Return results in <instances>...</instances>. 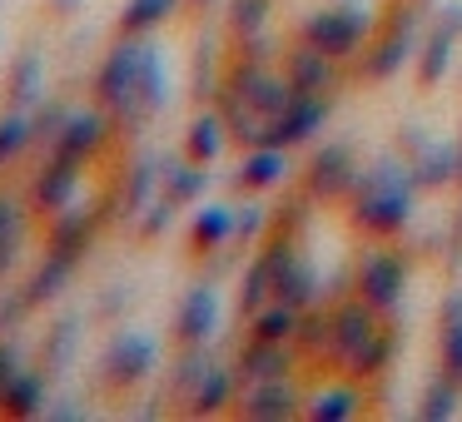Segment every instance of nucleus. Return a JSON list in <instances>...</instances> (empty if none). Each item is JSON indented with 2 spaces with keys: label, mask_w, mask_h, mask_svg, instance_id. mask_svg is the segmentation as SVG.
<instances>
[{
  "label": "nucleus",
  "mask_w": 462,
  "mask_h": 422,
  "mask_svg": "<svg viewBox=\"0 0 462 422\" xmlns=\"http://www.w3.org/2000/svg\"><path fill=\"white\" fill-rule=\"evenodd\" d=\"M412 174L398 160H378L373 170H363L348 189V219L353 229L373 234V239H393L412 214Z\"/></svg>",
  "instance_id": "obj_1"
},
{
  "label": "nucleus",
  "mask_w": 462,
  "mask_h": 422,
  "mask_svg": "<svg viewBox=\"0 0 462 422\" xmlns=\"http://www.w3.org/2000/svg\"><path fill=\"white\" fill-rule=\"evenodd\" d=\"M373 31V15L363 11V5H333V11H319L303 21V41L313 45V50L333 55V60H348V55L363 50V41H368Z\"/></svg>",
  "instance_id": "obj_2"
},
{
  "label": "nucleus",
  "mask_w": 462,
  "mask_h": 422,
  "mask_svg": "<svg viewBox=\"0 0 462 422\" xmlns=\"http://www.w3.org/2000/svg\"><path fill=\"white\" fill-rule=\"evenodd\" d=\"M402 283H408V259L398 249H373L368 259L353 273V289H358L363 303H373L378 313H393L402 298Z\"/></svg>",
  "instance_id": "obj_3"
},
{
  "label": "nucleus",
  "mask_w": 462,
  "mask_h": 422,
  "mask_svg": "<svg viewBox=\"0 0 462 422\" xmlns=\"http://www.w3.org/2000/svg\"><path fill=\"white\" fill-rule=\"evenodd\" d=\"M140 35H125L120 45H115L110 55L100 60V70H95V100L105 105L110 115H125L134 100V70H140Z\"/></svg>",
  "instance_id": "obj_4"
},
{
  "label": "nucleus",
  "mask_w": 462,
  "mask_h": 422,
  "mask_svg": "<svg viewBox=\"0 0 462 422\" xmlns=\"http://www.w3.org/2000/svg\"><path fill=\"white\" fill-rule=\"evenodd\" d=\"M164 100H170V70H164V55L144 41L140 45V70H134V100H130V110L115 115V120H120L125 130H140L144 120H154V115L164 110Z\"/></svg>",
  "instance_id": "obj_5"
},
{
  "label": "nucleus",
  "mask_w": 462,
  "mask_h": 422,
  "mask_svg": "<svg viewBox=\"0 0 462 422\" xmlns=\"http://www.w3.org/2000/svg\"><path fill=\"white\" fill-rule=\"evenodd\" d=\"M154 372V343L144 333H120V338L105 348V362H100V382L115 392L134 388Z\"/></svg>",
  "instance_id": "obj_6"
},
{
  "label": "nucleus",
  "mask_w": 462,
  "mask_h": 422,
  "mask_svg": "<svg viewBox=\"0 0 462 422\" xmlns=\"http://www.w3.org/2000/svg\"><path fill=\"white\" fill-rule=\"evenodd\" d=\"M353 179H358V164H353V150L348 144H328V150L313 154V164L303 170V194L319 204H333V199H348Z\"/></svg>",
  "instance_id": "obj_7"
},
{
  "label": "nucleus",
  "mask_w": 462,
  "mask_h": 422,
  "mask_svg": "<svg viewBox=\"0 0 462 422\" xmlns=\"http://www.w3.org/2000/svg\"><path fill=\"white\" fill-rule=\"evenodd\" d=\"M293 259V239L289 234H273L269 243H263V253L244 269V293H239V313L244 318H254V313L263 308V303L273 298V283H279L283 263Z\"/></svg>",
  "instance_id": "obj_8"
},
{
  "label": "nucleus",
  "mask_w": 462,
  "mask_h": 422,
  "mask_svg": "<svg viewBox=\"0 0 462 422\" xmlns=\"http://www.w3.org/2000/svg\"><path fill=\"white\" fill-rule=\"evenodd\" d=\"M323 120H328V95H293L289 110H283L279 120L263 124V144H273V150H293V144L313 140V134L323 130Z\"/></svg>",
  "instance_id": "obj_9"
},
{
  "label": "nucleus",
  "mask_w": 462,
  "mask_h": 422,
  "mask_svg": "<svg viewBox=\"0 0 462 422\" xmlns=\"http://www.w3.org/2000/svg\"><path fill=\"white\" fill-rule=\"evenodd\" d=\"M402 144H412V184L418 189H442V184H452L457 179V170H462V154H457V144H448V140H428V134H418V130H408L402 134Z\"/></svg>",
  "instance_id": "obj_10"
},
{
  "label": "nucleus",
  "mask_w": 462,
  "mask_h": 422,
  "mask_svg": "<svg viewBox=\"0 0 462 422\" xmlns=\"http://www.w3.org/2000/svg\"><path fill=\"white\" fill-rule=\"evenodd\" d=\"M378 318L383 313L373 308V303L353 298V303H338L333 308V343H328V362H338V368H348L353 353L363 348V343L378 333Z\"/></svg>",
  "instance_id": "obj_11"
},
{
  "label": "nucleus",
  "mask_w": 462,
  "mask_h": 422,
  "mask_svg": "<svg viewBox=\"0 0 462 422\" xmlns=\"http://www.w3.org/2000/svg\"><path fill=\"white\" fill-rule=\"evenodd\" d=\"M214 328H219V298H214L209 283H194V289L184 293L180 313H174V338H180L184 348H204V343L214 338Z\"/></svg>",
  "instance_id": "obj_12"
},
{
  "label": "nucleus",
  "mask_w": 462,
  "mask_h": 422,
  "mask_svg": "<svg viewBox=\"0 0 462 422\" xmlns=\"http://www.w3.org/2000/svg\"><path fill=\"white\" fill-rule=\"evenodd\" d=\"M283 80H289L293 95H328L333 85H338V60L313 50V45L303 41L299 50H289V60H283Z\"/></svg>",
  "instance_id": "obj_13"
},
{
  "label": "nucleus",
  "mask_w": 462,
  "mask_h": 422,
  "mask_svg": "<svg viewBox=\"0 0 462 422\" xmlns=\"http://www.w3.org/2000/svg\"><path fill=\"white\" fill-rule=\"evenodd\" d=\"M80 170H85V160H80V154L55 150V154H51V164L41 170V179H35V209H41V214H60L65 204L75 199V184H80Z\"/></svg>",
  "instance_id": "obj_14"
},
{
  "label": "nucleus",
  "mask_w": 462,
  "mask_h": 422,
  "mask_svg": "<svg viewBox=\"0 0 462 422\" xmlns=\"http://www.w3.org/2000/svg\"><path fill=\"white\" fill-rule=\"evenodd\" d=\"M239 412L254 422H283V417H293V412H303V392L293 388V378H263L244 392Z\"/></svg>",
  "instance_id": "obj_15"
},
{
  "label": "nucleus",
  "mask_w": 462,
  "mask_h": 422,
  "mask_svg": "<svg viewBox=\"0 0 462 422\" xmlns=\"http://www.w3.org/2000/svg\"><path fill=\"white\" fill-rule=\"evenodd\" d=\"M412 41H418V11H402L398 21H393V31L373 45L363 75H368V80H388V75H398V65L412 55Z\"/></svg>",
  "instance_id": "obj_16"
},
{
  "label": "nucleus",
  "mask_w": 462,
  "mask_h": 422,
  "mask_svg": "<svg viewBox=\"0 0 462 422\" xmlns=\"http://www.w3.org/2000/svg\"><path fill=\"white\" fill-rule=\"evenodd\" d=\"M110 110H80V115H70L65 120V130H60V140H55V150H65V154H80V160H90L95 150H105V140H110Z\"/></svg>",
  "instance_id": "obj_17"
},
{
  "label": "nucleus",
  "mask_w": 462,
  "mask_h": 422,
  "mask_svg": "<svg viewBox=\"0 0 462 422\" xmlns=\"http://www.w3.org/2000/svg\"><path fill=\"white\" fill-rule=\"evenodd\" d=\"M293 372V353L289 343H263V338H249V348L239 353V378L249 382H263V378H289Z\"/></svg>",
  "instance_id": "obj_18"
},
{
  "label": "nucleus",
  "mask_w": 462,
  "mask_h": 422,
  "mask_svg": "<svg viewBox=\"0 0 462 422\" xmlns=\"http://www.w3.org/2000/svg\"><path fill=\"white\" fill-rule=\"evenodd\" d=\"M90 234H95V214L85 209H60V224L51 229V253H60L65 263H80V253L90 249Z\"/></svg>",
  "instance_id": "obj_19"
},
{
  "label": "nucleus",
  "mask_w": 462,
  "mask_h": 422,
  "mask_svg": "<svg viewBox=\"0 0 462 422\" xmlns=\"http://www.w3.org/2000/svg\"><path fill=\"white\" fill-rule=\"evenodd\" d=\"M393 353H398V323H388V328H378L368 343H363L358 353H353V362L343 372H348L353 382H368V378H378L383 368L393 362Z\"/></svg>",
  "instance_id": "obj_20"
},
{
  "label": "nucleus",
  "mask_w": 462,
  "mask_h": 422,
  "mask_svg": "<svg viewBox=\"0 0 462 422\" xmlns=\"http://www.w3.org/2000/svg\"><path fill=\"white\" fill-rule=\"evenodd\" d=\"M273 298L289 303V308H313V298H319V273H313V263L293 253V259L283 263L279 283H273Z\"/></svg>",
  "instance_id": "obj_21"
},
{
  "label": "nucleus",
  "mask_w": 462,
  "mask_h": 422,
  "mask_svg": "<svg viewBox=\"0 0 462 422\" xmlns=\"http://www.w3.org/2000/svg\"><path fill=\"white\" fill-rule=\"evenodd\" d=\"M229 144V130H224V115H199V120L184 130V160L194 164H214Z\"/></svg>",
  "instance_id": "obj_22"
},
{
  "label": "nucleus",
  "mask_w": 462,
  "mask_h": 422,
  "mask_svg": "<svg viewBox=\"0 0 462 422\" xmlns=\"http://www.w3.org/2000/svg\"><path fill=\"white\" fill-rule=\"evenodd\" d=\"M234 388H239V368H209L199 382V392L189 398V412L194 417H214L234 402Z\"/></svg>",
  "instance_id": "obj_23"
},
{
  "label": "nucleus",
  "mask_w": 462,
  "mask_h": 422,
  "mask_svg": "<svg viewBox=\"0 0 462 422\" xmlns=\"http://www.w3.org/2000/svg\"><path fill=\"white\" fill-rule=\"evenodd\" d=\"M283 150H273V144H259V150H249V160H244V170L234 174L239 179V189H249V194H263V189H273V184L283 179Z\"/></svg>",
  "instance_id": "obj_24"
},
{
  "label": "nucleus",
  "mask_w": 462,
  "mask_h": 422,
  "mask_svg": "<svg viewBox=\"0 0 462 422\" xmlns=\"http://www.w3.org/2000/svg\"><path fill=\"white\" fill-rule=\"evenodd\" d=\"M45 402V372H15L0 392V412L5 417H35Z\"/></svg>",
  "instance_id": "obj_25"
},
{
  "label": "nucleus",
  "mask_w": 462,
  "mask_h": 422,
  "mask_svg": "<svg viewBox=\"0 0 462 422\" xmlns=\"http://www.w3.org/2000/svg\"><path fill=\"white\" fill-rule=\"evenodd\" d=\"M41 50H21L11 65V90H5V100H11V110H31L35 100H41Z\"/></svg>",
  "instance_id": "obj_26"
},
{
  "label": "nucleus",
  "mask_w": 462,
  "mask_h": 422,
  "mask_svg": "<svg viewBox=\"0 0 462 422\" xmlns=\"http://www.w3.org/2000/svg\"><path fill=\"white\" fill-rule=\"evenodd\" d=\"M299 313H303V308H289V303L269 298V303H263V308L249 318V338H263V343H293Z\"/></svg>",
  "instance_id": "obj_27"
},
{
  "label": "nucleus",
  "mask_w": 462,
  "mask_h": 422,
  "mask_svg": "<svg viewBox=\"0 0 462 422\" xmlns=\"http://www.w3.org/2000/svg\"><path fill=\"white\" fill-rule=\"evenodd\" d=\"M442 372L462 382V289L442 298Z\"/></svg>",
  "instance_id": "obj_28"
},
{
  "label": "nucleus",
  "mask_w": 462,
  "mask_h": 422,
  "mask_svg": "<svg viewBox=\"0 0 462 422\" xmlns=\"http://www.w3.org/2000/svg\"><path fill=\"white\" fill-rule=\"evenodd\" d=\"M234 229H239V219H234V209L229 204H209V209L194 219V229H189V243L199 253H209V249H219V243H229L234 239Z\"/></svg>",
  "instance_id": "obj_29"
},
{
  "label": "nucleus",
  "mask_w": 462,
  "mask_h": 422,
  "mask_svg": "<svg viewBox=\"0 0 462 422\" xmlns=\"http://www.w3.org/2000/svg\"><path fill=\"white\" fill-rule=\"evenodd\" d=\"M457 412H462V382L448 378V372H438V378L428 382V392H422V402H418V417L422 422H448V417H457Z\"/></svg>",
  "instance_id": "obj_30"
},
{
  "label": "nucleus",
  "mask_w": 462,
  "mask_h": 422,
  "mask_svg": "<svg viewBox=\"0 0 462 422\" xmlns=\"http://www.w3.org/2000/svg\"><path fill=\"white\" fill-rule=\"evenodd\" d=\"M452 41H457V35L442 31V25H432V35L422 41V50H418V85H422V90H432V85L448 75V65H452Z\"/></svg>",
  "instance_id": "obj_31"
},
{
  "label": "nucleus",
  "mask_w": 462,
  "mask_h": 422,
  "mask_svg": "<svg viewBox=\"0 0 462 422\" xmlns=\"http://www.w3.org/2000/svg\"><path fill=\"white\" fill-rule=\"evenodd\" d=\"M358 402H363V392H358V382H343V388H328V392H319V398L309 402V422H348L353 412H358Z\"/></svg>",
  "instance_id": "obj_32"
},
{
  "label": "nucleus",
  "mask_w": 462,
  "mask_h": 422,
  "mask_svg": "<svg viewBox=\"0 0 462 422\" xmlns=\"http://www.w3.org/2000/svg\"><path fill=\"white\" fill-rule=\"evenodd\" d=\"M328 343H333V313L303 308L299 328H293V348H299L303 358H328Z\"/></svg>",
  "instance_id": "obj_33"
},
{
  "label": "nucleus",
  "mask_w": 462,
  "mask_h": 422,
  "mask_svg": "<svg viewBox=\"0 0 462 422\" xmlns=\"http://www.w3.org/2000/svg\"><path fill=\"white\" fill-rule=\"evenodd\" d=\"M209 189V174H204V164H164V199L180 209V204H194L199 194Z\"/></svg>",
  "instance_id": "obj_34"
},
{
  "label": "nucleus",
  "mask_w": 462,
  "mask_h": 422,
  "mask_svg": "<svg viewBox=\"0 0 462 422\" xmlns=\"http://www.w3.org/2000/svg\"><path fill=\"white\" fill-rule=\"evenodd\" d=\"M70 269H75V263H65L60 253H51V259H45L41 269H35V279H31V289L21 293V303H25V308H41V303H51L55 293L65 289V279H70Z\"/></svg>",
  "instance_id": "obj_35"
},
{
  "label": "nucleus",
  "mask_w": 462,
  "mask_h": 422,
  "mask_svg": "<svg viewBox=\"0 0 462 422\" xmlns=\"http://www.w3.org/2000/svg\"><path fill=\"white\" fill-rule=\"evenodd\" d=\"M164 179V164L154 160V154H144V160H134V170H130V184H125V209L130 214H140V209H150L154 204V184Z\"/></svg>",
  "instance_id": "obj_36"
},
{
  "label": "nucleus",
  "mask_w": 462,
  "mask_h": 422,
  "mask_svg": "<svg viewBox=\"0 0 462 422\" xmlns=\"http://www.w3.org/2000/svg\"><path fill=\"white\" fill-rule=\"evenodd\" d=\"M31 140H35V115L31 110H11L5 120H0V170L21 160Z\"/></svg>",
  "instance_id": "obj_37"
},
{
  "label": "nucleus",
  "mask_w": 462,
  "mask_h": 422,
  "mask_svg": "<svg viewBox=\"0 0 462 422\" xmlns=\"http://www.w3.org/2000/svg\"><path fill=\"white\" fill-rule=\"evenodd\" d=\"M170 15H174V0H130L120 15V35H144Z\"/></svg>",
  "instance_id": "obj_38"
},
{
  "label": "nucleus",
  "mask_w": 462,
  "mask_h": 422,
  "mask_svg": "<svg viewBox=\"0 0 462 422\" xmlns=\"http://www.w3.org/2000/svg\"><path fill=\"white\" fill-rule=\"evenodd\" d=\"M21 234H25V224H21V214H15V204L0 194V273L15 263V253H21Z\"/></svg>",
  "instance_id": "obj_39"
},
{
  "label": "nucleus",
  "mask_w": 462,
  "mask_h": 422,
  "mask_svg": "<svg viewBox=\"0 0 462 422\" xmlns=\"http://www.w3.org/2000/svg\"><path fill=\"white\" fill-rule=\"evenodd\" d=\"M209 368H214V362L204 358L199 348H189V353L180 358V368H174V392H180V398L189 402L194 392H199V382H204V372H209Z\"/></svg>",
  "instance_id": "obj_40"
},
{
  "label": "nucleus",
  "mask_w": 462,
  "mask_h": 422,
  "mask_svg": "<svg viewBox=\"0 0 462 422\" xmlns=\"http://www.w3.org/2000/svg\"><path fill=\"white\" fill-rule=\"evenodd\" d=\"M263 21H269V0H234L229 5V25H234V35H259L263 31Z\"/></svg>",
  "instance_id": "obj_41"
},
{
  "label": "nucleus",
  "mask_w": 462,
  "mask_h": 422,
  "mask_svg": "<svg viewBox=\"0 0 462 422\" xmlns=\"http://www.w3.org/2000/svg\"><path fill=\"white\" fill-rule=\"evenodd\" d=\"M75 338H80V323L65 318L51 328V338H45V368H65V358L75 353Z\"/></svg>",
  "instance_id": "obj_42"
},
{
  "label": "nucleus",
  "mask_w": 462,
  "mask_h": 422,
  "mask_svg": "<svg viewBox=\"0 0 462 422\" xmlns=\"http://www.w3.org/2000/svg\"><path fill=\"white\" fill-rule=\"evenodd\" d=\"M65 120H70V110H65V105H45V110L35 115V140H60Z\"/></svg>",
  "instance_id": "obj_43"
},
{
  "label": "nucleus",
  "mask_w": 462,
  "mask_h": 422,
  "mask_svg": "<svg viewBox=\"0 0 462 422\" xmlns=\"http://www.w3.org/2000/svg\"><path fill=\"white\" fill-rule=\"evenodd\" d=\"M170 214H174V204H170V199H154V204H150V214L140 219L144 239H154V234H164V224H170Z\"/></svg>",
  "instance_id": "obj_44"
},
{
  "label": "nucleus",
  "mask_w": 462,
  "mask_h": 422,
  "mask_svg": "<svg viewBox=\"0 0 462 422\" xmlns=\"http://www.w3.org/2000/svg\"><path fill=\"white\" fill-rule=\"evenodd\" d=\"M199 95H214V41L199 45Z\"/></svg>",
  "instance_id": "obj_45"
},
{
  "label": "nucleus",
  "mask_w": 462,
  "mask_h": 422,
  "mask_svg": "<svg viewBox=\"0 0 462 422\" xmlns=\"http://www.w3.org/2000/svg\"><path fill=\"white\" fill-rule=\"evenodd\" d=\"M259 229H263V209L254 204V209H244V219H239V229H234V239H239V243H249Z\"/></svg>",
  "instance_id": "obj_46"
},
{
  "label": "nucleus",
  "mask_w": 462,
  "mask_h": 422,
  "mask_svg": "<svg viewBox=\"0 0 462 422\" xmlns=\"http://www.w3.org/2000/svg\"><path fill=\"white\" fill-rule=\"evenodd\" d=\"M15 362H21V353H15L11 343H0V392H5V382H11L15 372H21V368H15Z\"/></svg>",
  "instance_id": "obj_47"
},
{
  "label": "nucleus",
  "mask_w": 462,
  "mask_h": 422,
  "mask_svg": "<svg viewBox=\"0 0 462 422\" xmlns=\"http://www.w3.org/2000/svg\"><path fill=\"white\" fill-rule=\"evenodd\" d=\"M438 25H442V31H452V35H462V0H448V5H442Z\"/></svg>",
  "instance_id": "obj_48"
},
{
  "label": "nucleus",
  "mask_w": 462,
  "mask_h": 422,
  "mask_svg": "<svg viewBox=\"0 0 462 422\" xmlns=\"http://www.w3.org/2000/svg\"><path fill=\"white\" fill-rule=\"evenodd\" d=\"M462 259V214H457V224H452V263Z\"/></svg>",
  "instance_id": "obj_49"
},
{
  "label": "nucleus",
  "mask_w": 462,
  "mask_h": 422,
  "mask_svg": "<svg viewBox=\"0 0 462 422\" xmlns=\"http://www.w3.org/2000/svg\"><path fill=\"white\" fill-rule=\"evenodd\" d=\"M457 154H462V144H457ZM457 179H462V170H457Z\"/></svg>",
  "instance_id": "obj_50"
}]
</instances>
